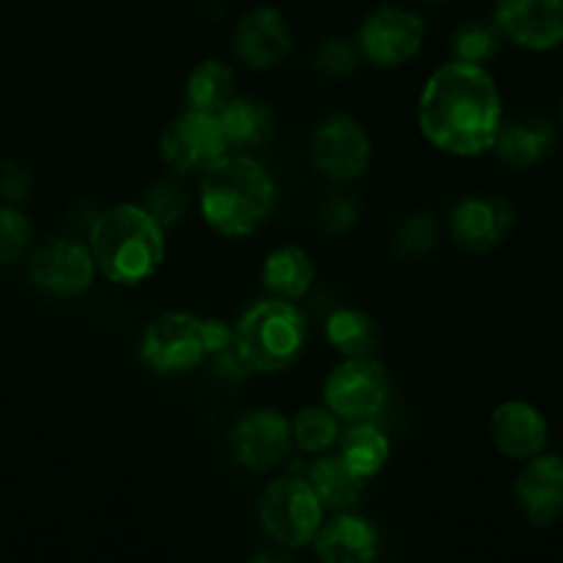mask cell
I'll use <instances>...</instances> for the list:
<instances>
[{
    "instance_id": "cell-1",
    "label": "cell",
    "mask_w": 563,
    "mask_h": 563,
    "mask_svg": "<svg viewBox=\"0 0 563 563\" xmlns=\"http://www.w3.org/2000/svg\"><path fill=\"white\" fill-rule=\"evenodd\" d=\"M418 126L451 157L493 152L504 126V102L487 66L454 58L434 69L418 97Z\"/></svg>"
},
{
    "instance_id": "cell-2",
    "label": "cell",
    "mask_w": 563,
    "mask_h": 563,
    "mask_svg": "<svg viewBox=\"0 0 563 563\" xmlns=\"http://www.w3.org/2000/svg\"><path fill=\"white\" fill-rule=\"evenodd\" d=\"M198 207L209 229L229 240H242L273 214L275 179L251 154H225L201 176Z\"/></svg>"
},
{
    "instance_id": "cell-3",
    "label": "cell",
    "mask_w": 563,
    "mask_h": 563,
    "mask_svg": "<svg viewBox=\"0 0 563 563\" xmlns=\"http://www.w3.org/2000/svg\"><path fill=\"white\" fill-rule=\"evenodd\" d=\"M88 247L110 284L137 286L163 267L165 229L143 203H115L93 220Z\"/></svg>"
},
{
    "instance_id": "cell-4",
    "label": "cell",
    "mask_w": 563,
    "mask_h": 563,
    "mask_svg": "<svg viewBox=\"0 0 563 563\" xmlns=\"http://www.w3.org/2000/svg\"><path fill=\"white\" fill-rule=\"evenodd\" d=\"M234 333L253 374H278L302 355L308 324L291 300L269 295L242 313Z\"/></svg>"
},
{
    "instance_id": "cell-5",
    "label": "cell",
    "mask_w": 563,
    "mask_h": 563,
    "mask_svg": "<svg viewBox=\"0 0 563 563\" xmlns=\"http://www.w3.org/2000/svg\"><path fill=\"white\" fill-rule=\"evenodd\" d=\"M258 520L275 544L300 550L317 542L324 526V504L308 478L284 476L267 484L258 504Z\"/></svg>"
},
{
    "instance_id": "cell-6",
    "label": "cell",
    "mask_w": 563,
    "mask_h": 563,
    "mask_svg": "<svg viewBox=\"0 0 563 563\" xmlns=\"http://www.w3.org/2000/svg\"><path fill=\"white\" fill-rule=\"evenodd\" d=\"M207 355L203 319L192 313H163L141 335V361L154 374H185L207 363Z\"/></svg>"
},
{
    "instance_id": "cell-7",
    "label": "cell",
    "mask_w": 563,
    "mask_h": 563,
    "mask_svg": "<svg viewBox=\"0 0 563 563\" xmlns=\"http://www.w3.org/2000/svg\"><path fill=\"white\" fill-rule=\"evenodd\" d=\"M159 154L174 174H207L229 154V137L218 115L185 110L159 135Z\"/></svg>"
},
{
    "instance_id": "cell-8",
    "label": "cell",
    "mask_w": 563,
    "mask_h": 563,
    "mask_svg": "<svg viewBox=\"0 0 563 563\" xmlns=\"http://www.w3.org/2000/svg\"><path fill=\"white\" fill-rule=\"evenodd\" d=\"M390 396L388 372L374 357H346L324 379V405L341 421H372Z\"/></svg>"
},
{
    "instance_id": "cell-9",
    "label": "cell",
    "mask_w": 563,
    "mask_h": 563,
    "mask_svg": "<svg viewBox=\"0 0 563 563\" xmlns=\"http://www.w3.org/2000/svg\"><path fill=\"white\" fill-rule=\"evenodd\" d=\"M311 159L328 179L355 181L372 163V137L355 115L333 113L313 130Z\"/></svg>"
},
{
    "instance_id": "cell-10",
    "label": "cell",
    "mask_w": 563,
    "mask_h": 563,
    "mask_svg": "<svg viewBox=\"0 0 563 563\" xmlns=\"http://www.w3.org/2000/svg\"><path fill=\"white\" fill-rule=\"evenodd\" d=\"M236 462L251 473H269L291 456L295 432L291 421L278 410H251L234 423L229 434Z\"/></svg>"
},
{
    "instance_id": "cell-11",
    "label": "cell",
    "mask_w": 563,
    "mask_h": 563,
    "mask_svg": "<svg viewBox=\"0 0 563 563\" xmlns=\"http://www.w3.org/2000/svg\"><path fill=\"white\" fill-rule=\"evenodd\" d=\"M427 38V22L399 5H385L366 16L357 33L363 58L374 66H401L416 58Z\"/></svg>"
},
{
    "instance_id": "cell-12",
    "label": "cell",
    "mask_w": 563,
    "mask_h": 563,
    "mask_svg": "<svg viewBox=\"0 0 563 563\" xmlns=\"http://www.w3.org/2000/svg\"><path fill=\"white\" fill-rule=\"evenodd\" d=\"M97 258L75 240H49L31 256V278L55 297H80L91 289Z\"/></svg>"
},
{
    "instance_id": "cell-13",
    "label": "cell",
    "mask_w": 563,
    "mask_h": 563,
    "mask_svg": "<svg viewBox=\"0 0 563 563\" xmlns=\"http://www.w3.org/2000/svg\"><path fill=\"white\" fill-rule=\"evenodd\" d=\"M295 49L289 20L275 5L251 9L234 27V55L258 71L275 69Z\"/></svg>"
},
{
    "instance_id": "cell-14",
    "label": "cell",
    "mask_w": 563,
    "mask_h": 563,
    "mask_svg": "<svg viewBox=\"0 0 563 563\" xmlns=\"http://www.w3.org/2000/svg\"><path fill=\"white\" fill-rule=\"evenodd\" d=\"M495 25L517 47L544 53L563 42V0H498Z\"/></svg>"
},
{
    "instance_id": "cell-15",
    "label": "cell",
    "mask_w": 563,
    "mask_h": 563,
    "mask_svg": "<svg viewBox=\"0 0 563 563\" xmlns=\"http://www.w3.org/2000/svg\"><path fill=\"white\" fill-rule=\"evenodd\" d=\"M517 212L498 196H467L451 212V240L467 253H489L515 229Z\"/></svg>"
},
{
    "instance_id": "cell-16",
    "label": "cell",
    "mask_w": 563,
    "mask_h": 563,
    "mask_svg": "<svg viewBox=\"0 0 563 563\" xmlns=\"http://www.w3.org/2000/svg\"><path fill=\"white\" fill-rule=\"evenodd\" d=\"M515 498L531 526L550 528L563 522V460L539 454L526 462L515 484Z\"/></svg>"
},
{
    "instance_id": "cell-17",
    "label": "cell",
    "mask_w": 563,
    "mask_h": 563,
    "mask_svg": "<svg viewBox=\"0 0 563 563\" xmlns=\"http://www.w3.org/2000/svg\"><path fill=\"white\" fill-rule=\"evenodd\" d=\"M489 434H493V443L500 454L509 456V460L528 462L544 451L550 427L548 418L537 407L511 399L495 407L493 418H489Z\"/></svg>"
},
{
    "instance_id": "cell-18",
    "label": "cell",
    "mask_w": 563,
    "mask_h": 563,
    "mask_svg": "<svg viewBox=\"0 0 563 563\" xmlns=\"http://www.w3.org/2000/svg\"><path fill=\"white\" fill-rule=\"evenodd\" d=\"M313 544L324 563H368L379 553V533L366 517L339 515L322 526Z\"/></svg>"
},
{
    "instance_id": "cell-19",
    "label": "cell",
    "mask_w": 563,
    "mask_h": 563,
    "mask_svg": "<svg viewBox=\"0 0 563 563\" xmlns=\"http://www.w3.org/2000/svg\"><path fill=\"white\" fill-rule=\"evenodd\" d=\"M555 148V130L553 124L542 119H522L509 121L500 126V135L495 141L493 152L511 168H531V165L542 163L550 157Z\"/></svg>"
},
{
    "instance_id": "cell-20",
    "label": "cell",
    "mask_w": 563,
    "mask_h": 563,
    "mask_svg": "<svg viewBox=\"0 0 563 563\" xmlns=\"http://www.w3.org/2000/svg\"><path fill=\"white\" fill-rule=\"evenodd\" d=\"M262 284L273 297H284L291 302L300 300L313 284L311 256L297 245L275 247L262 264Z\"/></svg>"
},
{
    "instance_id": "cell-21",
    "label": "cell",
    "mask_w": 563,
    "mask_h": 563,
    "mask_svg": "<svg viewBox=\"0 0 563 563\" xmlns=\"http://www.w3.org/2000/svg\"><path fill=\"white\" fill-rule=\"evenodd\" d=\"M236 99V75L223 60H201L190 71L185 86L187 110L220 115L229 102Z\"/></svg>"
},
{
    "instance_id": "cell-22",
    "label": "cell",
    "mask_w": 563,
    "mask_h": 563,
    "mask_svg": "<svg viewBox=\"0 0 563 563\" xmlns=\"http://www.w3.org/2000/svg\"><path fill=\"white\" fill-rule=\"evenodd\" d=\"M339 451L341 460L368 482L377 473H383V467L390 460V440L388 434L379 427H374L372 421H352L344 432L339 434Z\"/></svg>"
},
{
    "instance_id": "cell-23",
    "label": "cell",
    "mask_w": 563,
    "mask_h": 563,
    "mask_svg": "<svg viewBox=\"0 0 563 563\" xmlns=\"http://www.w3.org/2000/svg\"><path fill=\"white\" fill-rule=\"evenodd\" d=\"M308 482L330 511L352 509L366 489V478L357 476L341 456H322L313 462L308 467Z\"/></svg>"
},
{
    "instance_id": "cell-24",
    "label": "cell",
    "mask_w": 563,
    "mask_h": 563,
    "mask_svg": "<svg viewBox=\"0 0 563 563\" xmlns=\"http://www.w3.org/2000/svg\"><path fill=\"white\" fill-rule=\"evenodd\" d=\"M324 333H328L333 350L344 357H374V352L379 350V341H383L377 319L368 317L366 311H357V308H339V311L330 313Z\"/></svg>"
},
{
    "instance_id": "cell-25",
    "label": "cell",
    "mask_w": 563,
    "mask_h": 563,
    "mask_svg": "<svg viewBox=\"0 0 563 563\" xmlns=\"http://www.w3.org/2000/svg\"><path fill=\"white\" fill-rule=\"evenodd\" d=\"M218 119L223 124L225 137H229V146L242 148V152L267 143L275 130L273 110L247 97H236L234 102L225 104Z\"/></svg>"
},
{
    "instance_id": "cell-26",
    "label": "cell",
    "mask_w": 563,
    "mask_h": 563,
    "mask_svg": "<svg viewBox=\"0 0 563 563\" xmlns=\"http://www.w3.org/2000/svg\"><path fill=\"white\" fill-rule=\"evenodd\" d=\"M339 421L341 418L324 407H306L291 421V432H295V445L306 454H322L330 445L339 443Z\"/></svg>"
},
{
    "instance_id": "cell-27",
    "label": "cell",
    "mask_w": 563,
    "mask_h": 563,
    "mask_svg": "<svg viewBox=\"0 0 563 563\" xmlns=\"http://www.w3.org/2000/svg\"><path fill=\"white\" fill-rule=\"evenodd\" d=\"M500 42H504V33L500 27L489 25V22H467L451 38V49H454V58L467 60V64L487 66L489 60L498 55Z\"/></svg>"
},
{
    "instance_id": "cell-28",
    "label": "cell",
    "mask_w": 563,
    "mask_h": 563,
    "mask_svg": "<svg viewBox=\"0 0 563 563\" xmlns=\"http://www.w3.org/2000/svg\"><path fill=\"white\" fill-rule=\"evenodd\" d=\"M141 203L165 231H168L170 225L181 223L187 209H190V198H187L185 187L174 179H159L154 181V185H148Z\"/></svg>"
},
{
    "instance_id": "cell-29",
    "label": "cell",
    "mask_w": 563,
    "mask_h": 563,
    "mask_svg": "<svg viewBox=\"0 0 563 563\" xmlns=\"http://www.w3.org/2000/svg\"><path fill=\"white\" fill-rule=\"evenodd\" d=\"M363 58L361 44L346 36H328L319 42L313 64L324 77H346L357 69Z\"/></svg>"
},
{
    "instance_id": "cell-30",
    "label": "cell",
    "mask_w": 563,
    "mask_h": 563,
    "mask_svg": "<svg viewBox=\"0 0 563 563\" xmlns=\"http://www.w3.org/2000/svg\"><path fill=\"white\" fill-rule=\"evenodd\" d=\"M33 225L22 212L0 207V264H11L31 247Z\"/></svg>"
},
{
    "instance_id": "cell-31",
    "label": "cell",
    "mask_w": 563,
    "mask_h": 563,
    "mask_svg": "<svg viewBox=\"0 0 563 563\" xmlns=\"http://www.w3.org/2000/svg\"><path fill=\"white\" fill-rule=\"evenodd\" d=\"M394 240L396 247H399L405 256H423V253L432 251L434 242H438V225H434V220L429 218V214H410V218H405L399 223Z\"/></svg>"
},
{
    "instance_id": "cell-32",
    "label": "cell",
    "mask_w": 563,
    "mask_h": 563,
    "mask_svg": "<svg viewBox=\"0 0 563 563\" xmlns=\"http://www.w3.org/2000/svg\"><path fill=\"white\" fill-rule=\"evenodd\" d=\"M207 363H209V368H212L214 377L223 379V383H229V385L245 383V379L253 374L251 363H247V357L242 355L240 344H236V335L231 344L220 346L218 352H212V355L207 357Z\"/></svg>"
},
{
    "instance_id": "cell-33",
    "label": "cell",
    "mask_w": 563,
    "mask_h": 563,
    "mask_svg": "<svg viewBox=\"0 0 563 563\" xmlns=\"http://www.w3.org/2000/svg\"><path fill=\"white\" fill-rule=\"evenodd\" d=\"M357 218H361V207H357V201L352 196H346V192H333V196L324 198L322 225L330 234H346V231L355 229Z\"/></svg>"
},
{
    "instance_id": "cell-34",
    "label": "cell",
    "mask_w": 563,
    "mask_h": 563,
    "mask_svg": "<svg viewBox=\"0 0 563 563\" xmlns=\"http://www.w3.org/2000/svg\"><path fill=\"white\" fill-rule=\"evenodd\" d=\"M31 190V176L22 165L0 163V198L5 201H20Z\"/></svg>"
},
{
    "instance_id": "cell-35",
    "label": "cell",
    "mask_w": 563,
    "mask_h": 563,
    "mask_svg": "<svg viewBox=\"0 0 563 563\" xmlns=\"http://www.w3.org/2000/svg\"><path fill=\"white\" fill-rule=\"evenodd\" d=\"M434 3H443V0H434Z\"/></svg>"
}]
</instances>
